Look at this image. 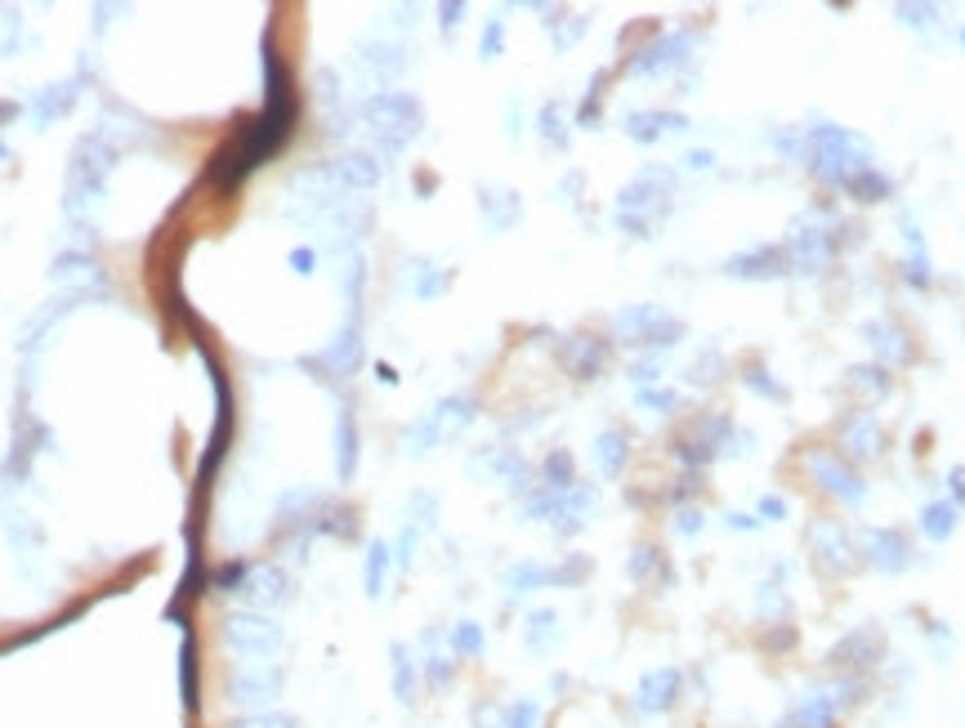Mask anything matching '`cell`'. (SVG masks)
Returning a JSON list of instances; mask_svg holds the SVG:
<instances>
[{
	"mask_svg": "<svg viewBox=\"0 0 965 728\" xmlns=\"http://www.w3.org/2000/svg\"><path fill=\"white\" fill-rule=\"evenodd\" d=\"M742 380H747V389H751V394H764V398H773V402H782V398H787V389H782V385H773V380H769V371H764V367H747V376H742Z\"/></svg>",
	"mask_w": 965,
	"mask_h": 728,
	"instance_id": "cell-30",
	"label": "cell"
},
{
	"mask_svg": "<svg viewBox=\"0 0 965 728\" xmlns=\"http://www.w3.org/2000/svg\"><path fill=\"white\" fill-rule=\"evenodd\" d=\"M890 188H894V184L881 175V170L867 166V170H858V175L849 179L845 193H849V197H858V201H885V197H890Z\"/></svg>",
	"mask_w": 965,
	"mask_h": 728,
	"instance_id": "cell-22",
	"label": "cell"
},
{
	"mask_svg": "<svg viewBox=\"0 0 965 728\" xmlns=\"http://www.w3.org/2000/svg\"><path fill=\"white\" fill-rule=\"evenodd\" d=\"M760 514H769V519H787V505H782L778 496H764V501H760Z\"/></svg>",
	"mask_w": 965,
	"mask_h": 728,
	"instance_id": "cell-39",
	"label": "cell"
},
{
	"mask_svg": "<svg viewBox=\"0 0 965 728\" xmlns=\"http://www.w3.org/2000/svg\"><path fill=\"white\" fill-rule=\"evenodd\" d=\"M336 443H340L336 469H340V478H349L353 465H358V434H353V416H349V411L340 416V425H336Z\"/></svg>",
	"mask_w": 965,
	"mask_h": 728,
	"instance_id": "cell-24",
	"label": "cell"
},
{
	"mask_svg": "<svg viewBox=\"0 0 965 728\" xmlns=\"http://www.w3.org/2000/svg\"><path fill=\"white\" fill-rule=\"evenodd\" d=\"M729 438H733V420L729 416H706L702 425H697L693 434L680 443V461L693 465V469L711 465L715 456L729 452Z\"/></svg>",
	"mask_w": 965,
	"mask_h": 728,
	"instance_id": "cell-10",
	"label": "cell"
},
{
	"mask_svg": "<svg viewBox=\"0 0 965 728\" xmlns=\"http://www.w3.org/2000/svg\"><path fill=\"white\" fill-rule=\"evenodd\" d=\"M684 161H689V170H706V166H711V152H689V157H684Z\"/></svg>",
	"mask_w": 965,
	"mask_h": 728,
	"instance_id": "cell-41",
	"label": "cell"
},
{
	"mask_svg": "<svg viewBox=\"0 0 965 728\" xmlns=\"http://www.w3.org/2000/svg\"><path fill=\"white\" fill-rule=\"evenodd\" d=\"M760 519H751V514H729V528H738V532H747V528H756Z\"/></svg>",
	"mask_w": 965,
	"mask_h": 728,
	"instance_id": "cell-42",
	"label": "cell"
},
{
	"mask_svg": "<svg viewBox=\"0 0 965 728\" xmlns=\"http://www.w3.org/2000/svg\"><path fill=\"white\" fill-rule=\"evenodd\" d=\"M630 380H639V385H653V380H657V362H635V367H630Z\"/></svg>",
	"mask_w": 965,
	"mask_h": 728,
	"instance_id": "cell-38",
	"label": "cell"
},
{
	"mask_svg": "<svg viewBox=\"0 0 965 728\" xmlns=\"http://www.w3.org/2000/svg\"><path fill=\"white\" fill-rule=\"evenodd\" d=\"M671 197H675V170L666 166H644L617 197V224L630 228L635 237H648L653 233V219L671 210Z\"/></svg>",
	"mask_w": 965,
	"mask_h": 728,
	"instance_id": "cell-4",
	"label": "cell"
},
{
	"mask_svg": "<svg viewBox=\"0 0 965 728\" xmlns=\"http://www.w3.org/2000/svg\"><path fill=\"white\" fill-rule=\"evenodd\" d=\"M675 130H689V121L680 112H630L626 117V134L635 143H657L662 134H675Z\"/></svg>",
	"mask_w": 965,
	"mask_h": 728,
	"instance_id": "cell-17",
	"label": "cell"
},
{
	"mask_svg": "<svg viewBox=\"0 0 965 728\" xmlns=\"http://www.w3.org/2000/svg\"><path fill=\"white\" fill-rule=\"evenodd\" d=\"M805 465H809V474L818 478V487H823V492H831L836 501L858 505V501L867 496V487L858 483V474H854V469H849L845 461H840V456H831V452H809V461H805Z\"/></svg>",
	"mask_w": 965,
	"mask_h": 728,
	"instance_id": "cell-11",
	"label": "cell"
},
{
	"mask_svg": "<svg viewBox=\"0 0 965 728\" xmlns=\"http://www.w3.org/2000/svg\"><path fill=\"white\" fill-rule=\"evenodd\" d=\"M814 541H818V550H823V563H831L836 572L849 568V545H845V536H840L836 523H818Z\"/></svg>",
	"mask_w": 965,
	"mask_h": 728,
	"instance_id": "cell-21",
	"label": "cell"
},
{
	"mask_svg": "<svg viewBox=\"0 0 965 728\" xmlns=\"http://www.w3.org/2000/svg\"><path fill=\"white\" fill-rule=\"evenodd\" d=\"M782 246H787L791 273H800V277H814L818 268H827L831 251H836V242H831L827 224H823V228H809V215L796 219V228L787 233V242H782Z\"/></svg>",
	"mask_w": 965,
	"mask_h": 728,
	"instance_id": "cell-8",
	"label": "cell"
},
{
	"mask_svg": "<svg viewBox=\"0 0 965 728\" xmlns=\"http://www.w3.org/2000/svg\"><path fill=\"white\" fill-rule=\"evenodd\" d=\"M385 568H389V545H371L367 550V586H371V595H380V577H385Z\"/></svg>",
	"mask_w": 965,
	"mask_h": 728,
	"instance_id": "cell-31",
	"label": "cell"
},
{
	"mask_svg": "<svg viewBox=\"0 0 965 728\" xmlns=\"http://www.w3.org/2000/svg\"><path fill=\"white\" fill-rule=\"evenodd\" d=\"M613 331L626 344H657V349H666V344H675L684 335L680 318H671L662 304H630V309H621L613 318Z\"/></svg>",
	"mask_w": 965,
	"mask_h": 728,
	"instance_id": "cell-6",
	"label": "cell"
},
{
	"mask_svg": "<svg viewBox=\"0 0 965 728\" xmlns=\"http://www.w3.org/2000/svg\"><path fill=\"white\" fill-rule=\"evenodd\" d=\"M295 130V90H291V76L277 54H269V103H264L260 121H251L246 134H237L228 148H219L215 166H210V179L219 188H233L246 170H255L269 152H277L286 143V134Z\"/></svg>",
	"mask_w": 965,
	"mask_h": 728,
	"instance_id": "cell-1",
	"label": "cell"
},
{
	"mask_svg": "<svg viewBox=\"0 0 965 728\" xmlns=\"http://www.w3.org/2000/svg\"><path fill=\"white\" fill-rule=\"evenodd\" d=\"M358 358H362V331H358V322H349V327L318 353V362H322L327 371H336V376H345V371L358 367Z\"/></svg>",
	"mask_w": 965,
	"mask_h": 728,
	"instance_id": "cell-18",
	"label": "cell"
},
{
	"mask_svg": "<svg viewBox=\"0 0 965 728\" xmlns=\"http://www.w3.org/2000/svg\"><path fill=\"white\" fill-rule=\"evenodd\" d=\"M849 385H854V389H872V394H885L890 380H885L876 367H854V371H849Z\"/></svg>",
	"mask_w": 965,
	"mask_h": 728,
	"instance_id": "cell-32",
	"label": "cell"
},
{
	"mask_svg": "<svg viewBox=\"0 0 965 728\" xmlns=\"http://www.w3.org/2000/svg\"><path fill=\"white\" fill-rule=\"evenodd\" d=\"M242 599L255 603V608H273V603L291 599V581H286V572H277V568H251L246 572Z\"/></svg>",
	"mask_w": 965,
	"mask_h": 728,
	"instance_id": "cell-13",
	"label": "cell"
},
{
	"mask_svg": "<svg viewBox=\"0 0 965 728\" xmlns=\"http://www.w3.org/2000/svg\"><path fill=\"white\" fill-rule=\"evenodd\" d=\"M420 268V277H416V291L420 295H438L447 286V277H434V264H416Z\"/></svg>",
	"mask_w": 965,
	"mask_h": 728,
	"instance_id": "cell-36",
	"label": "cell"
},
{
	"mask_svg": "<svg viewBox=\"0 0 965 728\" xmlns=\"http://www.w3.org/2000/svg\"><path fill=\"white\" fill-rule=\"evenodd\" d=\"M242 728H291L286 720H251V724H242Z\"/></svg>",
	"mask_w": 965,
	"mask_h": 728,
	"instance_id": "cell-44",
	"label": "cell"
},
{
	"mask_svg": "<svg viewBox=\"0 0 965 728\" xmlns=\"http://www.w3.org/2000/svg\"><path fill=\"white\" fill-rule=\"evenodd\" d=\"M867 545H876V550H881V554H876V563H881V568H894V563L903 568V541H898L894 532H867Z\"/></svg>",
	"mask_w": 965,
	"mask_h": 728,
	"instance_id": "cell-28",
	"label": "cell"
},
{
	"mask_svg": "<svg viewBox=\"0 0 965 728\" xmlns=\"http://www.w3.org/2000/svg\"><path fill=\"white\" fill-rule=\"evenodd\" d=\"M331 166H336L340 184L349 188V197H358V193H367V188L380 184V161L371 157V152H345V157H336Z\"/></svg>",
	"mask_w": 965,
	"mask_h": 728,
	"instance_id": "cell-15",
	"label": "cell"
},
{
	"mask_svg": "<svg viewBox=\"0 0 965 728\" xmlns=\"http://www.w3.org/2000/svg\"><path fill=\"white\" fill-rule=\"evenodd\" d=\"M689 50H697V32H666L657 36L653 45L630 54V76H666V72H680L684 63L693 59Z\"/></svg>",
	"mask_w": 965,
	"mask_h": 728,
	"instance_id": "cell-7",
	"label": "cell"
},
{
	"mask_svg": "<svg viewBox=\"0 0 965 728\" xmlns=\"http://www.w3.org/2000/svg\"><path fill=\"white\" fill-rule=\"evenodd\" d=\"M639 407L671 411V407H680V394H671V389H639Z\"/></svg>",
	"mask_w": 965,
	"mask_h": 728,
	"instance_id": "cell-33",
	"label": "cell"
},
{
	"mask_svg": "<svg viewBox=\"0 0 965 728\" xmlns=\"http://www.w3.org/2000/svg\"><path fill=\"white\" fill-rule=\"evenodd\" d=\"M501 41H505V18H492L483 32V59H496L501 54Z\"/></svg>",
	"mask_w": 965,
	"mask_h": 728,
	"instance_id": "cell-35",
	"label": "cell"
},
{
	"mask_svg": "<svg viewBox=\"0 0 965 728\" xmlns=\"http://www.w3.org/2000/svg\"><path fill=\"white\" fill-rule=\"evenodd\" d=\"M479 469H492V474L501 478L505 487H523V478H528V465H523L514 452H492V456H483Z\"/></svg>",
	"mask_w": 965,
	"mask_h": 728,
	"instance_id": "cell-23",
	"label": "cell"
},
{
	"mask_svg": "<svg viewBox=\"0 0 965 728\" xmlns=\"http://www.w3.org/2000/svg\"><path fill=\"white\" fill-rule=\"evenodd\" d=\"M626 456H630V447H626V434H621V429H608V434H599V443H595V465H599V474H604V478H617L621 469H626Z\"/></svg>",
	"mask_w": 965,
	"mask_h": 728,
	"instance_id": "cell-20",
	"label": "cell"
},
{
	"mask_svg": "<svg viewBox=\"0 0 965 728\" xmlns=\"http://www.w3.org/2000/svg\"><path fill=\"white\" fill-rule=\"evenodd\" d=\"M840 447H849V456H881V425L872 411H858L840 434Z\"/></svg>",
	"mask_w": 965,
	"mask_h": 728,
	"instance_id": "cell-19",
	"label": "cell"
},
{
	"mask_svg": "<svg viewBox=\"0 0 965 728\" xmlns=\"http://www.w3.org/2000/svg\"><path fill=\"white\" fill-rule=\"evenodd\" d=\"M470 420H474V402L470 398H443L434 411H425V416L412 425L407 447H412V456H425V452H434L438 443L456 438L465 425H470Z\"/></svg>",
	"mask_w": 965,
	"mask_h": 728,
	"instance_id": "cell-5",
	"label": "cell"
},
{
	"mask_svg": "<svg viewBox=\"0 0 965 728\" xmlns=\"http://www.w3.org/2000/svg\"><path fill=\"white\" fill-rule=\"evenodd\" d=\"M291 264L300 268V273H309V268H313V251H295V255H291Z\"/></svg>",
	"mask_w": 965,
	"mask_h": 728,
	"instance_id": "cell-43",
	"label": "cell"
},
{
	"mask_svg": "<svg viewBox=\"0 0 965 728\" xmlns=\"http://www.w3.org/2000/svg\"><path fill=\"white\" fill-rule=\"evenodd\" d=\"M483 215L492 219V228H505L519 219V197L514 193H487L483 197Z\"/></svg>",
	"mask_w": 965,
	"mask_h": 728,
	"instance_id": "cell-25",
	"label": "cell"
},
{
	"mask_svg": "<svg viewBox=\"0 0 965 728\" xmlns=\"http://www.w3.org/2000/svg\"><path fill=\"white\" fill-rule=\"evenodd\" d=\"M697 528H702V514H697L693 505H689V510H680V514H675V532H680V536H693Z\"/></svg>",
	"mask_w": 965,
	"mask_h": 728,
	"instance_id": "cell-37",
	"label": "cell"
},
{
	"mask_svg": "<svg viewBox=\"0 0 965 728\" xmlns=\"http://www.w3.org/2000/svg\"><path fill=\"white\" fill-rule=\"evenodd\" d=\"M604 353H608V349H604L599 340H590V335H572V340L559 344L563 367L577 371L581 380H595V376H599V367H604Z\"/></svg>",
	"mask_w": 965,
	"mask_h": 728,
	"instance_id": "cell-16",
	"label": "cell"
},
{
	"mask_svg": "<svg viewBox=\"0 0 965 728\" xmlns=\"http://www.w3.org/2000/svg\"><path fill=\"white\" fill-rule=\"evenodd\" d=\"M358 117L367 121L371 139H376V148L385 152V157H398V152L420 134V103L403 90H385V94L362 99Z\"/></svg>",
	"mask_w": 965,
	"mask_h": 728,
	"instance_id": "cell-3",
	"label": "cell"
},
{
	"mask_svg": "<svg viewBox=\"0 0 965 728\" xmlns=\"http://www.w3.org/2000/svg\"><path fill=\"white\" fill-rule=\"evenodd\" d=\"M724 367H729V362H724V353H720V349H706L702 358H697L693 367H689V380H693V385H715V380L724 376Z\"/></svg>",
	"mask_w": 965,
	"mask_h": 728,
	"instance_id": "cell-27",
	"label": "cell"
},
{
	"mask_svg": "<svg viewBox=\"0 0 965 728\" xmlns=\"http://www.w3.org/2000/svg\"><path fill=\"white\" fill-rule=\"evenodd\" d=\"M228 644L242 653H269L277 648V626L264 617H228Z\"/></svg>",
	"mask_w": 965,
	"mask_h": 728,
	"instance_id": "cell-14",
	"label": "cell"
},
{
	"mask_svg": "<svg viewBox=\"0 0 965 728\" xmlns=\"http://www.w3.org/2000/svg\"><path fill=\"white\" fill-rule=\"evenodd\" d=\"M724 273L742 277V282H769V277H782V273H791L787 246H782V242H764V246H756V251H742V255H733V260L724 264Z\"/></svg>",
	"mask_w": 965,
	"mask_h": 728,
	"instance_id": "cell-12",
	"label": "cell"
},
{
	"mask_svg": "<svg viewBox=\"0 0 965 728\" xmlns=\"http://www.w3.org/2000/svg\"><path fill=\"white\" fill-rule=\"evenodd\" d=\"M541 134H546L554 148L568 143V126H563V117H559V103H546V108H541Z\"/></svg>",
	"mask_w": 965,
	"mask_h": 728,
	"instance_id": "cell-29",
	"label": "cell"
},
{
	"mask_svg": "<svg viewBox=\"0 0 965 728\" xmlns=\"http://www.w3.org/2000/svg\"><path fill=\"white\" fill-rule=\"evenodd\" d=\"M353 67L367 85H376L380 94L407 72V50L403 45H389V41H367L358 54H353Z\"/></svg>",
	"mask_w": 965,
	"mask_h": 728,
	"instance_id": "cell-9",
	"label": "cell"
},
{
	"mask_svg": "<svg viewBox=\"0 0 965 728\" xmlns=\"http://www.w3.org/2000/svg\"><path fill=\"white\" fill-rule=\"evenodd\" d=\"M805 143H809V170H814L827 188H845L858 170L872 166V148H867L863 134L831 126V121H818V126L805 134Z\"/></svg>",
	"mask_w": 965,
	"mask_h": 728,
	"instance_id": "cell-2",
	"label": "cell"
},
{
	"mask_svg": "<svg viewBox=\"0 0 965 728\" xmlns=\"http://www.w3.org/2000/svg\"><path fill=\"white\" fill-rule=\"evenodd\" d=\"M541 474H546L550 492H568V487H577V474H572V456L568 452H554L550 461L541 465Z\"/></svg>",
	"mask_w": 965,
	"mask_h": 728,
	"instance_id": "cell-26",
	"label": "cell"
},
{
	"mask_svg": "<svg viewBox=\"0 0 965 728\" xmlns=\"http://www.w3.org/2000/svg\"><path fill=\"white\" fill-rule=\"evenodd\" d=\"M925 532H930V536H948L952 532V510H948V505H930V510H925Z\"/></svg>",
	"mask_w": 965,
	"mask_h": 728,
	"instance_id": "cell-34",
	"label": "cell"
},
{
	"mask_svg": "<svg viewBox=\"0 0 965 728\" xmlns=\"http://www.w3.org/2000/svg\"><path fill=\"white\" fill-rule=\"evenodd\" d=\"M461 14H465L461 5H443V32H452V27L461 23Z\"/></svg>",
	"mask_w": 965,
	"mask_h": 728,
	"instance_id": "cell-40",
	"label": "cell"
}]
</instances>
